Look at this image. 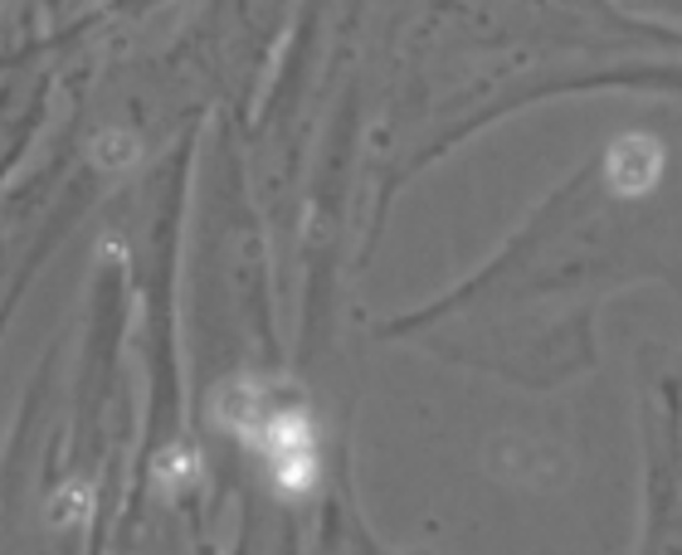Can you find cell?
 <instances>
[{"label": "cell", "mask_w": 682, "mask_h": 555, "mask_svg": "<svg viewBox=\"0 0 682 555\" xmlns=\"http://www.w3.org/2000/svg\"><path fill=\"white\" fill-rule=\"evenodd\" d=\"M195 478V454H186V448H166L161 458H156V483L176 487V483H191Z\"/></svg>", "instance_id": "3"}, {"label": "cell", "mask_w": 682, "mask_h": 555, "mask_svg": "<svg viewBox=\"0 0 682 555\" xmlns=\"http://www.w3.org/2000/svg\"><path fill=\"white\" fill-rule=\"evenodd\" d=\"M83 507H88V497H83V487H73L64 502H55V517H59V521H79Z\"/></svg>", "instance_id": "4"}, {"label": "cell", "mask_w": 682, "mask_h": 555, "mask_svg": "<svg viewBox=\"0 0 682 555\" xmlns=\"http://www.w3.org/2000/svg\"><path fill=\"white\" fill-rule=\"evenodd\" d=\"M93 156H98V166H108V171H122V166L136 161V137L122 128H108V132H98V142H93Z\"/></svg>", "instance_id": "2"}, {"label": "cell", "mask_w": 682, "mask_h": 555, "mask_svg": "<svg viewBox=\"0 0 682 555\" xmlns=\"http://www.w3.org/2000/svg\"><path fill=\"white\" fill-rule=\"evenodd\" d=\"M658 171H663V146L654 137H638V132L619 137L605 156V176L619 195H644L658 181Z\"/></svg>", "instance_id": "1"}]
</instances>
